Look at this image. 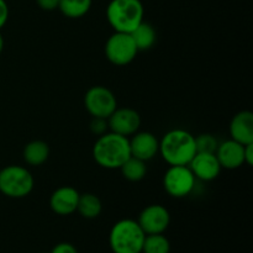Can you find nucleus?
<instances>
[{
    "instance_id": "obj_22",
    "label": "nucleus",
    "mask_w": 253,
    "mask_h": 253,
    "mask_svg": "<svg viewBox=\"0 0 253 253\" xmlns=\"http://www.w3.org/2000/svg\"><path fill=\"white\" fill-rule=\"evenodd\" d=\"M217 140L210 133H202L195 137V147L197 152L215 153L217 148Z\"/></svg>"
},
{
    "instance_id": "obj_28",
    "label": "nucleus",
    "mask_w": 253,
    "mask_h": 253,
    "mask_svg": "<svg viewBox=\"0 0 253 253\" xmlns=\"http://www.w3.org/2000/svg\"><path fill=\"white\" fill-rule=\"evenodd\" d=\"M2 48H4V39H2L1 34H0V53L2 52Z\"/></svg>"
},
{
    "instance_id": "obj_2",
    "label": "nucleus",
    "mask_w": 253,
    "mask_h": 253,
    "mask_svg": "<svg viewBox=\"0 0 253 253\" xmlns=\"http://www.w3.org/2000/svg\"><path fill=\"white\" fill-rule=\"evenodd\" d=\"M158 152L169 166H188L197 153L195 137L182 128L170 130L160 141Z\"/></svg>"
},
{
    "instance_id": "obj_17",
    "label": "nucleus",
    "mask_w": 253,
    "mask_h": 253,
    "mask_svg": "<svg viewBox=\"0 0 253 253\" xmlns=\"http://www.w3.org/2000/svg\"><path fill=\"white\" fill-rule=\"evenodd\" d=\"M138 51L150 49L156 42V30L148 22L142 21L132 32H130Z\"/></svg>"
},
{
    "instance_id": "obj_11",
    "label": "nucleus",
    "mask_w": 253,
    "mask_h": 253,
    "mask_svg": "<svg viewBox=\"0 0 253 253\" xmlns=\"http://www.w3.org/2000/svg\"><path fill=\"white\" fill-rule=\"evenodd\" d=\"M188 167L190 168L194 177L203 182H211L216 179L221 170V166L215 153L197 152Z\"/></svg>"
},
{
    "instance_id": "obj_23",
    "label": "nucleus",
    "mask_w": 253,
    "mask_h": 253,
    "mask_svg": "<svg viewBox=\"0 0 253 253\" xmlns=\"http://www.w3.org/2000/svg\"><path fill=\"white\" fill-rule=\"evenodd\" d=\"M106 127H108V123H106V119L93 118V120H91V123H90L91 132L95 133V135L101 136L103 133H105Z\"/></svg>"
},
{
    "instance_id": "obj_10",
    "label": "nucleus",
    "mask_w": 253,
    "mask_h": 253,
    "mask_svg": "<svg viewBox=\"0 0 253 253\" xmlns=\"http://www.w3.org/2000/svg\"><path fill=\"white\" fill-rule=\"evenodd\" d=\"M106 120L111 132L119 133L125 137L137 132L141 125L140 114L130 108H116Z\"/></svg>"
},
{
    "instance_id": "obj_8",
    "label": "nucleus",
    "mask_w": 253,
    "mask_h": 253,
    "mask_svg": "<svg viewBox=\"0 0 253 253\" xmlns=\"http://www.w3.org/2000/svg\"><path fill=\"white\" fill-rule=\"evenodd\" d=\"M195 180L188 166H170L163 177V187L170 197L184 198L193 192Z\"/></svg>"
},
{
    "instance_id": "obj_27",
    "label": "nucleus",
    "mask_w": 253,
    "mask_h": 253,
    "mask_svg": "<svg viewBox=\"0 0 253 253\" xmlns=\"http://www.w3.org/2000/svg\"><path fill=\"white\" fill-rule=\"evenodd\" d=\"M244 156H245V165H247L251 167V166L253 165V143L245 145Z\"/></svg>"
},
{
    "instance_id": "obj_7",
    "label": "nucleus",
    "mask_w": 253,
    "mask_h": 253,
    "mask_svg": "<svg viewBox=\"0 0 253 253\" xmlns=\"http://www.w3.org/2000/svg\"><path fill=\"white\" fill-rule=\"evenodd\" d=\"M84 105L93 118L108 119L118 108L116 96L103 85L91 86L84 95Z\"/></svg>"
},
{
    "instance_id": "obj_3",
    "label": "nucleus",
    "mask_w": 253,
    "mask_h": 253,
    "mask_svg": "<svg viewBox=\"0 0 253 253\" xmlns=\"http://www.w3.org/2000/svg\"><path fill=\"white\" fill-rule=\"evenodd\" d=\"M145 16L141 0H111L106 7V19L115 32H132Z\"/></svg>"
},
{
    "instance_id": "obj_12",
    "label": "nucleus",
    "mask_w": 253,
    "mask_h": 253,
    "mask_svg": "<svg viewBox=\"0 0 253 253\" xmlns=\"http://www.w3.org/2000/svg\"><path fill=\"white\" fill-rule=\"evenodd\" d=\"M79 193L72 187H61L52 193L49 207L52 211L61 216H67L77 211Z\"/></svg>"
},
{
    "instance_id": "obj_25",
    "label": "nucleus",
    "mask_w": 253,
    "mask_h": 253,
    "mask_svg": "<svg viewBox=\"0 0 253 253\" xmlns=\"http://www.w3.org/2000/svg\"><path fill=\"white\" fill-rule=\"evenodd\" d=\"M36 2L44 11H52L54 9H58L59 0H36Z\"/></svg>"
},
{
    "instance_id": "obj_4",
    "label": "nucleus",
    "mask_w": 253,
    "mask_h": 253,
    "mask_svg": "<svg viewBox=\"0 0 253 253\" xmlns=\"http://www.w3.org/2000/svg\"><path fill=\"white\" fill-rule=\"evenodd\" d=\"M146 234L137 221L124 219L111 227L109 245L114 253H142Z\"/></svg>"
},
{
    "instance_id": "obj_18",
    "label": "nucleus",
    "mask_w": 253,
    "mask_h": 253,
    "mask_svg": "<svg viewBox=\"0 0 253 253\" xmlns=\"http://www.w3.org/2000/svg\"><path fill=\"white\" fill-rule=\"evenodd\" d=\"M101 202L95 194L84 193L79 194L77 211L85 219H95L101 212Z\"/></svg>"
},
{
    "instance_id": "obj_5",
    "label": "nucleus",
    "mask_w": 253,
    "mask_h": 253,
    "mask_svg": "<svg viewBox=\"0 0 253 253\" xmlns=\"http://www.w3.org/2000/svg\"><path fill=\"white\" fill-rule=\"evenodd\" d=\"M35 180L29 169L21 166H7L0 170V192L7 198L20 199L32 192Z\"/></svg>"
},
{
    "instance_id": "obj_19",
    "label": "nucleus",
    "mask_w": 253,
    "mask_h": 253,
    "mask_svg": "<svg viewBox=\"0 0 253 253\" xmlns=\"http://www.w3.org/2000/svg\"><path fill=\"white\" fill-rule=\"evenodd\" d=\"M93 0H59L58 9L69 19H79L88 14Z\"/></svg>"
},
{
    "instance_id": "obj_1",
    "label": "nucleus",
    "mask_w": 253,
    "mask_h": 253,
    "mask_svg": "<svg viewBox=\"0 0 253 253\" xmlns=\"http://www.w3.org/2000/svg\"><path fill=\"white\" fill-rule=\"evenodd\" d=\"M94 161L106 169H120L131 157L128 138L115 132L99 136L93 147Z\"/></svg>"
},
{
    "instance_id": "obj_20",
    "label": "nucleus",
    "mask_w": 253,
    "mask_h": 253,
    "mask_svg": "<svg viewBox=\"0 0 253 253\" xmlns=\"http://www.w3.org/2000/svg\"><path fill=\"white\" fill-rule=\"evenodd\" d=\"M124 177L130 182H138L142 180L147 174V166L146 162L131 156L125 163L120 167Z\"/></svg>"
},
{
    "instance_id": "obj_14",
    "label": "nucleus",
    "mask_w": 253,
    "mask_h": 253,
    "mask_svg": "<svg viewBox=\"0 0 253 253\" xmlns=\"http://www.w3.org/2000/svg\"><path fill=\"white\" fill-rule=\"evenodd\" d=\"M244 151V145H241V143L236 142L234 140H227L225 142L217 145L215 155H216L217 161H219L221 168L237 169V168L245 165Z\"/></svg>"
},
{
    "instance_id": "obj_16",
    "label": "nucleus",
    "mask_w": 253,
    "mask_h": 253,
    "mask_svg": "<svg viewBox=\"0 0 253 253\" xmlns=\"http://www.w3.org/2000/svg\"><path fill=\"white\" fill-rule=\"evenodd\" d=\"M49 157V147L43 141H31L27 143L24 148V160L27 165L41 166L48 160Z\"/></svg>"
},
{
    "instance_id": "obj_6",
    "label": "nucleus",
    "mask_w": 253,
    "mask_h": 253,
    "mask_svg": "<svg viewBox=\"0 0 253 253\" xmlns=\"http://www.w3.org/2000/svg\"><path fill=\"white\" fill-rule=\"evenodd\" d=\"M138 49L130 34L114 32L105 43V56L115 66H126L135 59Z\"/></svg>"
},
{
    "instance_id": "obj_21",
    "label": "nucleus",
    "mask_w": 253,
    "mask_h": 253,
    "mask_svg": "<svg viewBox=\"0 0 253 253\" xmlns=\"http://www.w3.org/2000/svg\"><path fill=\"white\" fill-rule=\"evenodd\" d=\"M170 244L163 234L146 235L143 241V253H169Z\"/></svg>"
},
{
    "instance_id": "obj_13",
    "label": "nucleus",
    "mask_w": 253,
    "mask_h": 253,
    "mask_svg": "<svg viewBox=\"0 0 253 253\" xmlns=\"http://www.w3.org/2000/svg\"><path fill=\"white\" fill-rule=\"evenodd\" d=\"M130 142V152L132 157L145 162L152 160L160 150V141L151 132H136Z\"/></svg>"
},
{
    "instance_id": "obj_24",
    "label": "nucleus",
    "mask_w": 253,
    "mask_h": 253,
    "mask_svg": "<svg viewBox=\"0 0 253 253\" xmlns=\"http://www.w3.org/2000/svg\"><path fill=\"white\" fill-rule=\"evenodd\" d=\"M51 253H78V251H77V249L73 245L62 242V244H58L57 246H54Z\"/></svg>"
},
{
    "instance_id": "obj_9",
    "label": "nucleus",
    "mask_w": 253,
    "mask_h": 253,
    "mask_svg": "<svg viewBox=\"0 0 253 253\" xmlns=\"http://www.w3.org/2000/svg\"><path fill=\"white\" fill-rule=\"evenodd\" d=\"M137 222L146 235L163 234L169 226L170 215L162 205H148L141 211Z\"/></svg>"
},
{
    "instance_id": "obj_26",
    "label": "nucleus",
    "mask_w": 253,
    "mask_h": 253,
    "mask_svg": "<svg viewBox=\"0 0 253 253\" xmlns=\"http://www.w3.org/2000/svg\"><path fill=\"white\" fill-rule=\"evenodd\" d=\"M7 19H9V6L5 0H0V30L6 24Z\"/></svg>"
},
{
    "instance_id": "obj_15",
    "label": "nucleus",
    "mask_w": 253,
    "mask_h": 253,
    "mask_svg": "<svg viewBox=\"0 0 253 253\" xmlns=\"http://www.w3.org/2000/svg\"><path fill=\"white\" fill-rule=\"evenodd\" d=\"M229 130L231 140L244 146L253 143V114L249 110L237 113L230 123Z\"/></svg>"
}]
</instances>
